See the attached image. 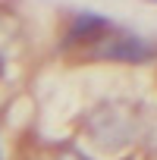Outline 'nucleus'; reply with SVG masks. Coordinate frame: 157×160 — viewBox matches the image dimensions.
Here are the masks:
<instances>
[{
  "mask_svg": "<svg viewBox=\"0 0 157 160\" xmlns=\"http://www.w3.org/2000/svg\"><path fill=\"white\" fill-rule=\"evenodd\" d=\"M98 57H107V60H119V63H148L154 57V50L138 38V35H129V32H119V28H107L91 47H85Z\"/></svg>",
  "mask_w": 157,
  "mask_h": 160,
  "instance_id": "nucleus-1",
  "label": "nucleus"
},
{
  "mask_svg": "<svg viewBox=\"0 0 157 160\" xmlns=\"http://www.w3.org/2000/svg\"><path fill=\"white\" fill-rule=\"evenodd\" d=\"M63 160H88L85 154H75V151H69V154H63Z\"/></svg>",
  "mask_w": 157,
  "mask_h": 160,
  "instance_id": "nucleus-2",
  "label": "nucleus"
}]
</instances>
